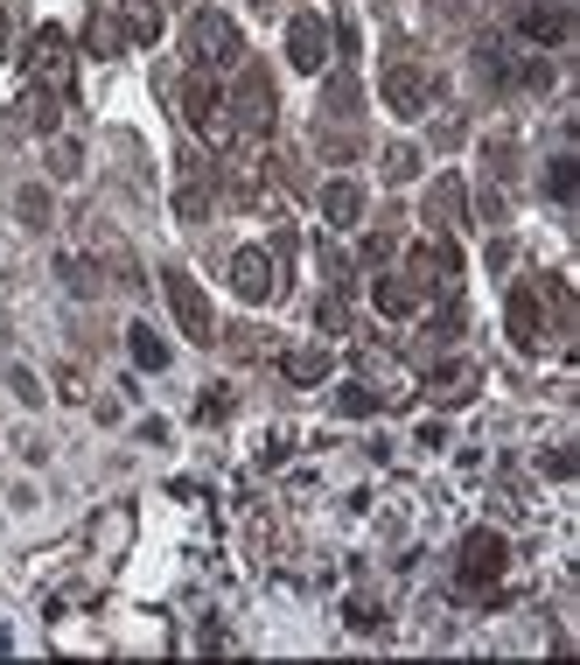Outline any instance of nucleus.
<instances>
[{"label": "nucleus", "mask_w": 580, "mask_h": 665, "mask_svg": "<svg viewBox=\"0 0 580 665\" xmlns=\"http://www.w3.org/2000/svg\"><path fill=\"white\" fill-rule=\"evenodd\" d=\"M525 35H538V43H559V35H567V8H532V14H525Z\"/></svg>", "instance_id": "obj_7"}, {"label": "nucleus", "mask_w": 580, "mask_h": 665, "mask_svg": "<svg viewBox=\"0 0 580 665\" xmlns=\"http://www.w3.org/2000/svg\"><path fill=\"white\" fill-rule=\"evenodd\" d=\"M168 301H176L182 330H189V336H197V344H203V336H210V301L197 295V280H189V274H176V266H168Z\"/></svg>", "instance_id": "obj_2"}, {"label": "nucleus", "mask_w": 580, "mask_h": 665, "mask_svg": "<svg viewBox=\"0 0 580 665\" xmlns=\"http://www.w3.org/2000/svg\"><path fill=\"white\" fill-rule=\"evenodd\" d=\"M553 197H573V162H553Z\"/></svg>", "instance_id": "obj_10"}, {"label": "nucleus", "mask_w": 580, "mask_h": 665, "mask_svg": "<svg viewBox=\"0 0 580 665\" xmlns=\"http://www.w3.org/2000/svg\"><path fill=\"white\" fill-rule=\"evenodd\" d=\"M322 211H328V224H357V211H364V197H357V182H328V197H322Z\"/></svg>", "instance_id": "obj_6"}, {"label": "nucleus", "mask_w": 580, "mask_h": 665, "mask_svg": "<svg viewBox=\"0 0 580 665\" xmlns=\"http://www.w3.org/2000/svg\"><path fill=\"white\" fill-rule=\"evenodd\" d=\"M126 344H133V365H141V372H161V365H168V344H161L154 330H141V322L126 330Z\"/></svg>", "instance_id": "obj_5"}, {"label": "nucleus", "mask_w": 580, "mask_h": 665, "mask_svg": "<svg viewBox=\"0 0 580 665\" xmlns=\"http://www.w3.org/2000/svg\"><path fill=\"white\" fill-rule=\"evenodd\" d=\"M322 372H328V357H322V351H294V357H287V378H301V386H315Z\"/></svg>", "instance_id": "obj_8"}, {"label": "nucleus", "mask_w": 580, "mask_h": 665, "mask_svg": "<svg viewBox=\"0 0 580 665\" xmlns=\"http://www.w3.org/2000/svg\"><path fill=\"white\" fill-rule=\"evenodd\" d=\"M231 288H238V301H266L274 295V259H266L259 245H245V253L231 259Z\"/></svg>", "instance_id": "obj_1"}, {"label": "nucleus", "mask_w": 580, "mask_h": 665, "mask_svg": "<svg viewBox=\"0 0 580 665\" xmlns=\"http://www.w3.org/2000/svg\"><path fill=\"white\" fill-rule=\"evenodd\" d=\"M231 56H238V35H231V22H224V14H197V64L224 70Z\"/></svg>", "instance_id": "obj_3"}, {"label": "nucleus", "mask_w": 580, "mask_h": 665, "mask_svg": "<svg viewBox=\"0 0 580 665\" xmlns=\"http://www.w3.org/2000/svg\"><path fill=\"white\" fill-rule=\"evenodd\" d=\"M8 386H14V399H22V407H43V386H35V378H29L22 365L8 372Z\"/></svg>", "instance_id": "obj_9"}, {"label": "nucleus", "mask_w": 580, "mask_h": 665, "mask_svg": "<svg viewBox=\"0 0 580 665\" xmlns=\"http://www.w3.org/2000/svg\"><path fill=\"white\" fill-rule=\"evenodd\" d=\"M287 49H294V64H301V70H322V22H315V14H301V22H294Z\"/></svg>", "instance_id": "obj_4"}]
</instances>
